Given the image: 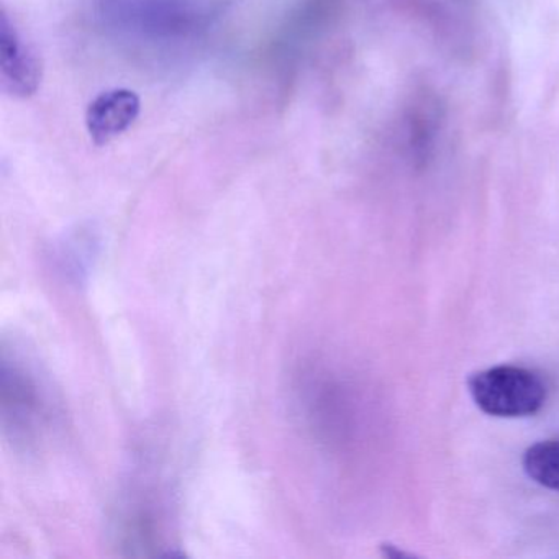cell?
<instances>
[{"mask_svg":"<svg viewBox=\"0 0 559 559\" xmlns=\"http://www.w3.org/2000/svg\"><path fill=\"white\" fill-rule=\"evenodd\" d=\"M467 391L484 414L500 418L538 414L548 397V389L536 372L509 365L474 372L467 379Z\"/></svg>","mask_w":559,"mask_h":559,"instance_id":"obj_1","label":"cell"},{"mask_svg":"<svg viewBox=\"0 0 559 559\" xmlns=\"http://www.w3.org/2000/svg\"><path fill=\"white\" fill-rule=\"evenodd\" d=\"M0 84L15 99H28L41 84V63L5 12L0 14Z\"/></svg>","mask_w":559,"mask_h":559,"instance_id":"obj_2","label":"cell"},{"mask_svg":"<svg viewBox=\"0 0 559 559\" xmlns=\"http://www.w3.org/2000/svg\"><path fill=\"white\" fill-rule=\"evenodd\" d=\"M142 103L130 90H110L99 94L87 107L86 127L94 145H109L139 119Z\"/></svg>","mask_w":559,"mask_h":559,"instance_id":"obj_3","label":"cell"},{"mask_svg":"<svg viewBox=\"0 0 559 559\" xmlns=\"http://www.w3.org/2000/svg\"><path fill=\"white\" fill-rule=\"evenodd\" d=\"M523 469L539 486L559 492V438L530 447L523 454Z\"/></svg>","mask_w":559,"mask_h":559,"instance_id":"obj_4","label":"cell"}]
</instances>
